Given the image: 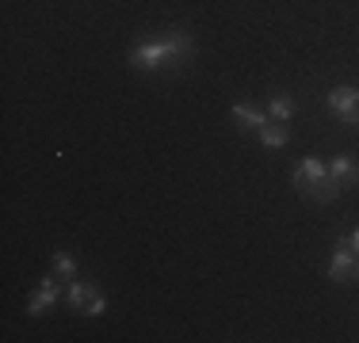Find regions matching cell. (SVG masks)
Masks as SVG:
<instances>
[{"label":"cell","mask_w":359,"mask_h":343,"mask_svg":"<svg viewBox=\"0 0 359 343\" xmlns=\"http://www.w3.org/2000/svg\"><path fill=\"white\" fill-rule=\"evenodd\" d=\"M187 54H191V38H187L184 31H172L165 42H142V46H134L130 65L153 73V69H161V65H180Z\"/></svg>","instance_id":"cell-1"},{"label":"cell","mask_w":359,"mask_h":343,"mask_svg":"<svg viewBox=\"0 0 359 343\" xmlns=\"http://www.w3.org/2000/svg\"><path fill=\"white\" fill-rule=\"evenodd\" d=\"M294 187L306 191L310 199H318V202H329V199H337V195L344 191V187L329 176V168H325L318 157H306L302 164L294 168Z\"/></svg>","instance_id":"cell-2"},{"label":"cell","mask_w":359,"mask_h":343,"mask_svg":"<svg viewBox=\"0 0 359 343\" xmlns=\"http://www.w3.org/2000/svg\"><path fill=\"white\" fill-rule=\"evenodd\" d=\"M69 302L76 313H84V316H100L107 309V302L100 298V290L96 286H88V282H76L73 279V286H69Z\"/></svg>","instance_id":"cell-3"},{"label":"cell","mask_w":359,"mask_h":343,"mask_svg":"<svg viewBox=\"0 0 359 343\" xmlns=\"http://www.w3.org/2000/svg\"><path fill=\"white\" fill-rule=\"evenodd\" d=\"M329 107L340 115V122L348 126H359V88H332L329 92Z\"/></svg>","instance_id":"cell-4"},{"label":"cell","mask_w":359,"mask_h":343,"mask_svg":"<svg viewBox=\"0 0 359 343\" xmlns=\"http://www.w3.org/2000/svg\"><path fill=\"white\" fill-rule=\"evenodd\" d=\"M329 279H332V282H348V279H355V248H352V240H348V237L340 240L337 252H332Z\"/></svg>","instance_id":"cell-5"},{"label":"cell","mask_w":359,"mask_h":343,"mask_svg":"<svg viewBox=\"0 0 359 343\" xmlns=\"http://www.w3.org/2000/svg\"><path fill=\"white\" fill-rule=\"evenodd\" d=\"M57 294H62V290H57V282H54V279H42L39 294H35V298H31V302H27V313H31V316H39L42 309H50V305L57 302Z\"/></svg>","instance_id":"cell-6"},{"label":"cell","mask_w":359,"mask_h":343,"mask_svg":"<svg viewBox=\"0 0 359 343\" xmlns=\"http://www.w3.org/2000/svg\"><path fill=\"white\" fill-rule=\"evenodd\" d=\"M329 176L337 179L340 187H348V183H359V164L355 160H348V157H337L329 164Z\"/></svg>","instance_id":"cell-7"},{"label":"cell","mask_w":359,"mask_h":343,"mask_svg":"<svg viewBox=\"0 0 359 343\" xmlns=\"http://www.w3.org/2000/svg\"><path fill=\"white\" fill-rule=\"evenodd\" d=\"M233 118L241 126H249V130H264V126H268V118H264L256 107H249V103H233Z\"/></svg>","instance_id":"cell-8"},{"label":"cell","mask_w":359,"mask_h":343,"mask_svg":"<svg viewBox=\"0 0 359 343\" xmlns=\"http://www.w3.org/2000/svg\"><path fill=\"white\" fill-rule=\"evenodd\" d=\"M260 141L268 145V149H279V145H287V126L283 122H268L260 130Z\"/></svg>","instance_id":"cell-9"},{"label":"cell","mask_w":359,"mask_h":343,"mask_svg":"<svg viewBox=\"0 0 359 343\" xmlns=\"http://www.w3.org/2000/svg\"><path fill=\"white\" fill-rule=\"evenodd\" d=\"M268 115H271V122H290V118H294V103H290L287 96H276L271 107H268Z\"/></svg>","instance_id":"cell-10"},{"label":"cell","mask_w":359,"mask_h":343,"mask_svg":"<svg viewBox=\"0 0 359 343\" xmlns=\"http://www.w3.org/2000/svg\"><path fill=\"white\" fill-rule=\"evenodd\" d=\"M54 271H57V274H65V279H69V274H76V263H73V255H65V252H54Z\"/></svg>","instance_id":"cell-11"},{"label":"cell","mask_w":359,"mask_h":343,"mask_svg":"<svg viewBox=\"0 0 359 343\" xmlns=\"http://www.w3.org/2000/svg\"><path fill=\"white\" fill-rule=\"evenodd\" d=\"M348 240H352V248H355V255H359V229H355V233L348 237Z\"/></svg>","instance_id":"cell-12"},{"label":"cell","mask_w":359,"mask_h":343,"mask_svg":"<svg viewBox=\"0 0 359 343\" xmlns=\"http://www.w3.org/2000/svg\"><path fill=\"white\" fill-rule=\"evenodd\" d=\"M355 279H359V263H355Z\"/></svg>","instance_id":"cell-13"}]
</instances>
